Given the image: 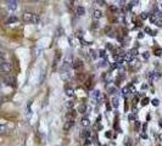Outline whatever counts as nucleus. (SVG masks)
Listing matches in <instances>:
<instances>
[{"instance_id":"43","label":"nucleus","mask_w":162,"mask_h":146,"mask_svg":"<svg viewBox=\"0 0 162 146\" xmlns=\"http://www.w3.org/2000/svg\"><path fill=\"white\" fill-rule=\"evenodd\" d=\"M138 38H144V33H139V35H138Z\"/></svg>"},{"instance_id":"24","label":"nucleus","mask_w":162,"mask_h":146,"mask_svg":"<svg viewBox=\"0 0 162 146\" xmlns=\"http://www.w3.org/2000/svg\"><path fill=\"white\" fill-rule=\"evenodd\" d=\"M90 56H91L93 59H96V57L99 56V54H98L95 50H90Z\"/></svg>"},{"instance_id":"40","label":"nucleus","mask_w":162,"mask_h":146,"mask_svg":"<svg viewBox=\"0 0 162 146\" xmlns=\"http://www.w3.org/2000/svg\"><path fill=\"white\" fill-rule=\"evenodd\" d=\"M84 145H85V146L90 145V139H87V140H85V142H84Z\"/></svg>"},{"instance_id":"49","label":"nucleus","mask_w":162,"mask_h":146,"mask_svg":"<svg viewBox=\"0 0 162 146\" xmlns=\"http://www.w3.org/2000/svg\"><path fill=\"white\" fill-rule=\"evenodd\" d=\"M143 130H144V131L146 130V124H144V125H143Z\"/></svg>"},{"instance_id":"9","label":"nucleus","mask_w":162,"mask_h":146,"mask_svg":"<svg viewBox=\"0 0 162 146\" xmlns=\"http://www.w3.org/2000/svg\"><path fill=\"white\" fill-rule=\"evenodd\" d=\"M60 59H61V54H60V52H57V54H56V57L54 59V62H52V68H54V70H55V68L57 67Z\"/></svg>"},{"instance_id":"25","label":"nucleus","mask_w":162,"mask_h":146,"mask_svg":"<svg viewBox=\"0 0 162 146\" xmlns=\"http://www.w3.org/2000/svg\"><path fill=\"white\" fill-rule=\"evenodd\" d=\"M154 54H155L156 56H161V55H162V49H160V48L155 49V52H154Z\"/></svg>"},{"instance_id":"18","label":"nucleus","mask_w":162,"mask_h":146,"mask_svg":"<svg viewBox=\"0 0 162 146\" xmlns=\"http://www.w3.org/2000/svg\"><path fill=\"white\" fill-rule=\"evenodd\" d=\"M80 122H82V125L83 127H89L90 125V121H89V118H87V117H83Z\"/></svg>"},{"instance_id":"44","label":"nucleus","mask_w":162,"mask_h":146,"mask_svg":"<svg viewBox=\"0 0 162 146\" xmlns=\"http://www.w3.org/2000/svg\"><path fill=\"white\" fill-rule=\"evenodd\" d=\"M95 127H96V129H101V127H100V124H99V123H96V124H95Z\"/></svg>"},{"instance_id":"46","label":"nucleus","mask_w":162,"mask_h":146,"mask_svg":"<svg viewBox=\"0 0 162 146\" xmlns=\"http://www.w3.org/2000/svg\"><path fill=\"white\" fill-rule=\"evenodd\" d=\"M141 138H144V139H146L147 136H146V134H145V133H143V134H141Z\"/></svg>"},{"instance_id":"11","label":"nucleus","mask_w":162,"mask_h":146,"mask_svg":"<svg viewBox=\"0 0 162 146\" xmlns=\"http://www.w3.org/2000/svg\"><path fill=\"white\" fill-rule=\"evenodd\" d=\"M65 92H66V95L70 96V97L74 96V91H73V89H72L71 87H66V88H65Z\"/></svg>"},{"instance_id":"45","label":"nucleus","mask_w":162,"mask_h":146,"mask_svg":"<svg viewBox=\"0 0 162 146\" xmlns=\"http://www.w3.org/2000/svg\"><path fill=\"white\" fill-rule=\"evenodd\" d=\"M96 4H105V1H101V0H98Z\"/></svg>"},{"instance_id":"1","label":"nucleus","mask_w":162,"mask_h":146,"mask_svg":"<svg viewBox=\"0 0 162 146\" xmlns=\"http://www.w3.org/2000/svg\"><path fill=\"white\" fill-rule=\"evenodd\" d=\"M23 20L27 23H38L39 22V17L35 14H32V12H24L23 15Z\"/></svg>"},{"instance_id":"41","label":"nucleus","mask_w":162,"mask_h":146,"mask_svg":"<svg viewBox=\"0 0 162 146\" xmlns=\"http://www.w3.org/2000/svg\"><path fill=\"white\" fill-rule=\"evenodd\" d=\"M145 32H146V33H150V34H151V29H150L149 27H146V28H145Z\"/></svg>"},{"instance_id":"15","label":"nucleus","mask_w":162,"mask_h":146,"mask_svg":"<svg viewBox=\"0 0 162 146\" xmlns=\"http://www.w3.org/2000/svg\"><path fill=\"white\" fill-rule=\"evenodd\" d=\"M123 60H124L126 62H129V63L133 61V55L130 54V51H129V52H126V55H124Z\"/></svg>"},{"instance_id":"47","label":"nucleus","mask_w":162,"mask_h":146,"mask_svg":"<svg viewBox=\"0 0 162 146\" xmlns=\"http://www.w3.org/2000/svg\"><path fill=\"white\" fill-rule=\"evenodd\" d=\"M158 125L162 128V119H160V121H158Z\"/></svg>"},{"instance_id":"51","label":"nucleus","mask_w":162,"mask_h":146,"mask_svg":"<svg viewBox=\"0 0 162 146\" xmlns=\"http://www.w3.org/2000/svg\"><path fill=\"white\" fill-rule=\"evenodd\" d=\"M160 140H161V141H162V134H161V135H160Z\"/></svg>"},{"instance_id":"2","label":"nucleus","mask_w":162,"mask_h":146,"mask_svg":"<svg viewBox=\"0 0 162 146\" xmlns=\"http://www.w3.org/2000/svg\"><path fill=\"white\" fill-rule=\"evenodd\" d=\"M3 82L6 85H9V87H15L16 85V79H15V77H12V76H4Z\"/></svg>"},{"instance_id":"22","label":"nucleus","mask_w":162,"mask_h":146,"mask_svg":"<svg viewBox=\"0 0 162 146\" xmlns=\"http://www.w3.org/2000/svg\"><path fill=\"white\" fill-rule=\"evenodd\" d=\"M62 79H68L70 78V72H60Z\"/></svg>"},{"instance_id":"14","label":"nucleus","mask_w":162,"mask_h":146,"mask_svg":"<svg viewBox=\"0 0 162 146\" xmlns=\"http://www.w3.org/2000/svg\"><path fill=\"white\" fill-rule=\"evenodd\" d=\"M88 111H89V108L87 107L85 105H80L79 107H78V112L79 113H83L84 114V113H88Z\"/></svg>"},{"instance_id":"3","label":"nucleus","mask_w":162,"mask_h":146,"mask_svg":"<svg viewBox=\"0 0 162 146\" xmlns=\"http://www.w3.org/2000/svg\"><path fill=\"white\" fill-rule=\"evenodd\" d=\"M0 70H1L3 72L9 73L11 71V63L7 62V61H1V63H0Z\"/></svg>"},{"instance_id":"28","label":"nucleus","mask_w":162,"mask_h":146,"mask_svg":"<svg viewBox=\"0 0 162 146\" xmlns=\"http://www.w3.org/2000/svg\"><path fill=\"white\" fill-rule=\"evenodd\" d=\"M5 131H6V127L0 123V134H3V133H5Z\"/></svg>"},{"instance_id":"19","label":"nucleus","mask_w":162,"mask_h":146,"mask_svg":"<svg viewBox=\"0 0 162 146\" xmlns=\"http://www.w3.org/2000/svg\"><path fill=\"white\" fill-rule=\"evenodd\" d=\"M122 94H123V96H128L129 94H132V92H130V90H129L128 87H124V88L122 89Z\"/></svg>"},{"instance_id":"13","label":"nucleus","mask_w":162,"mask_h":146,"mask_svg":"<svg viewBox=\"0 0 162 146\" xmlns=\"http://www.w3.org/2000/svg\"><path fill=\"white\" fill-rule=\"evenodd\" d=\"M84 12H85V10H84L83 6H77V7H76V14H77L78 16H83Z\"/></svg>"},{"instance_id":"48","label":"nucleus","mask_w":162,"mask_h":146,"mask_svg":"<svg viewBox=\"0 0 162 146\" xmlns=\"http://www.w3.org/2000/svg\"><path fill=\"white\" fill-rule=\"evenodd\" d=\"M146 88H147V85H145V84H144V85L141 87V90H143V89H146Z\"/></svg>"},{"instance_id":"36","label":"nucleus","mask_w":162,"mask_h":146,"mask_svg":"<svg viewBox=\"0 0 162 146\" xmlns=\"http://www.w3.org/2000/svg\"><path fill=\"white\" fill-rule=\"evenodd\" d=\"M134 127H135L137 130H139V128H140V122H139V121H135V125H134Z\"/></svg>"},{"instance_id":"33","label":"nucleus","mask_w":162,"mask_h":146,"mask_svg":"<svg viewBox=\"0 0 162 146\" xmlns=\"http://www.w3.org/2000/svg\"><path fill=\"white\" fill-rule=\"evenodd\" d=\"M73 105H74V102H73V101H68V102L66 103V106H67V107H68V108H71Z\"/></svg>"},{"instance_id":"37","label":"nucleus","mask_w":162,"mask_h":146,"mask_svg":"<svg viewBox=\"0 0 162 146\" xmlns=\"http://www.w3.org/2000/svg\"><path fill=\"white\" fill-rule=\"evenodd\" d=\"M158 103H160V101H158L157 99H154V100H152V105H154V106H158Z\"/></svg>"},{"instance_id":"38","label":"nucleus","mask_w":162,"mask_h":146,"mask_svg":"<svg viewBox=\"0 0 162 146\" xmlns=\"http://www.w3.org/2000/svg\"><path fill=\"white\" fill-rule=\"evenodd\" d=\"M135 118H137V116H135V114H129V117H128L129 121H133V119H135Z\"/></svg>"},{"instance_id":"42","label":"nucleus","mask_w":162,"mask_h":146,"mask_svg":"<svg viewBox=\"0 0 162 146\" xmlns=\"http://www.w3.org/2000/svg\"><path fill=\"white\" fill-rule=\"evenodd\" d=\"M105 135H106L107 138H111V133H110V131H107V133H106V134H105Z\"/></svg>"},{"instance_id":"21","label":"nucleus","mask_w":162,"mask_h":146,"mask_svg":"<svg viewBox=\"0 0 162 146\" xmlns=\"http://www.w3.org/2000/svg\"><path fill=\"white\" fill-rule=\"evenodd\" d=\"M32 102H33V101H32V100H29V101H28V103H27V114H28V116H29V114H31V112H32V111H31Z\"/></svg>"},{"instance_id":"50","label":"nucleus","mask_w":162,"mask_h":146,"mask_svg":"<svg viewBox=\"0 0 162 146\" xmlns=\"http://www.w3.org/2000/svg\"><path fill=\"white\" fill-rule=\"evenodd\" d=\"M1 103H3V97L0 96V106H1Z\"/></svg>"},{"instance_id":"8","label":"nucleus","mask_w":162,"mask_h":146,"mask_svg":"<svg viewBox=\"0 0 162 146\" xmlns=\"http://www.w3.org/2000/svg\"><path fill=\"white\" fill-rule=\"evenodd\" d=\"M66 118H67V121H74V118H76V111L71 110L68 113L66 114Z\"/></svg>"},{"instance_id":"34","label":"nucleus","mask_w":162,"mask_h":146,"mask_svg":"<svg viewBox=\"0 0 162 146\" xmlns=\"http://www.w3.org/2000/svg\"><path fill=\"white\" fill-rule=\"evenodd\" d=\"M130 4H132V6H138L139 1H138V0H134V1H130Z\"/></svg>"},{"instance_id":"32","label":"nucleus","mask_w":162,"mask_h":146,"mask_svg":"<svg viewBox=\"0 0 162 146\" xmlns=\"http://www.w3.org/2000/svg\"><path fill=\"white\" fill-rule=\"evenodd\" d=\"M106 60H102L101 62H99V65H98V67H102V66H106Z\"/></svg>"},{"instance_id":"39","label":"nucleus","mask_w":162,"mask_h":146,"mask_svg":"<svg viewBox=\"0 0 162 146\" xmlns=\"http://www.w3.org/2000/svg\"><path fill=\"white\" fill-rule=\"evenodd\" d=\"M5 56H6V54L4 51H0V59H5Z\"/></svg>"},{"instance_id":"53","label":"nucleus","mask_w":162,"mask_h":146,"mask_svg":"<svg viewBox=\"0 0 162 146\" xmlns=\"http://www.w3.org/2000/svg\"><path fill=\"white\" fill-rule=\"evenodd\" d=\"M0 88H1V82H0Z\"/></svg>"},{"instance_id":"27","label":"nucleus","mask_w":162,"mask_h":146,"mask_svg":"<svg viewBox=\"0 0 162 146\" xmlns=\"http://www.w3.org/2000/svg\"><path fill=\"white\" fill-rule=\"evenodd\" d=\"M127 87L129 88V90H130L132 94H134V92H135V87H134L133 84H129V85H127Z\"/></svg>"},{"instance_id":"35","label":"nucleus","mask_w":162,"mask_h":146,"mask_svg":"<svg viewBox=\"0 0 162 146\" xmlns=\"http://www.w3.org/2000/svg\"><path fill=\"white\" fill-rule=\"evenodd\" d=\"M85 85H87V88H90L91 87V78H89L88 81H87V84Z\"/></svg>"},{"instance_id":"29","label":"nucleus","mask_w":162,"mask_h":146,"mask_svg":"<svg viewBox=\"0 0 162 146\" xmlns=\"http://www.w3.org/2000/svg\"><path fill=\"white\" fill-rule=\"evenodd\" d=\"M146 18H147V14H146V12H141V14H140V20L144 21Z\"/></svg>"},{"instance_id":"4","label":"nucleus","mask_w":162,"mask_h":146,"mask_svg":"<svg viewBox=\"0 0 162 146\" xmlns=\"http://www.w3.org/2000/svg\"><path fill=\"white\" fill-rule=\"evenodd\" d=\"M83 67V61L80 59H73V62H72V68L74 70H80Z\"/></svg>"},{"instance_id":"31","label":"nucleus","mask_w":162,"mask_h":146,"mask_svg":"<svg viewBox=\"0 0 162 146\" xmlns=\"http://www.w3.org/2000/svg\"><path fill=\"white\" fill-rule=\"evenodd\" d=\"M99 56H100V57H105V56H106V51H105V50H100V51H99Z\"/></svg>"},{"instance_id":"6","label":"nucleus","mask_w":162,"mask_h":146,"mask_svg":"<svg viewBox=\"0 0 162 146\" xmlns=\"http://www.w3.org/2000/svg\"><path fill=\"white\" fill-rule=\"evenodd\" d=\"M107 92H109V94H111V95H115L116 92H117L116 85H113V84H107Z\"/></svg>"},{"instance_id":"5","label":"nucleus","mask_w":162,"mask_h":146,"mask_svg":"<svg viewBox=\"0 0 162 146\" xmlns=\"http://www.w3.org/2000/svg\"><path fill=\"white\" fill-rule=\"evenodd\" d=\"M6 5L7 9L11 11H15L17 9V1H15V0H9V1H6Z\"/></svg>"},{"instance_id":"7","label":"nucleus","mask_w":162,"mask_h":146,"mask_svg":"<svg viewBox=\"0 0 162 146\" xmlns=\"http://www.w3.org/2000/svg\"><path fill=\"white\" fill-rule=\"evenodd\" d=\"M74 125V121H67L65 122V125H63V130L65 131H70V129Z\"/></svg>"},{"instance_id":"16","label":"nucleus","mask_w":162,"mask_h":146,"mask_svg":"<svg viewBox=\"0 0 162 146\" xmlns=\"http://www.w3.org/2000/svg\"><path fill=\"white\" fill-rule=\"evenodd\" d=\"M111 103H112V106H113L115 108H117L118 105H119V99H118L117 96H113L112 100H111Z\"/></svg>"},{"instance_id":"17","label":"nucleus","mask_w":162,"mask_h":146,"mask_svg":"<svg viewBox=\"0 0 162 146\" xmlns=\"http://www.w3.org/2000/svg\"><path fill=\"white\" fill-rule=\"evenodd\" d=\"M90 135H91V131L90 130H88V129H84L83 130V133H82V136L87 140V139H89L90 138Z\"/></svg>"},{"instance_id":"23","label":"nucleus","mask_w":162,"mask_h":146,"mask_svg":"<svg viewBox=\"0 0 162 146\" xmlns=\"http://www.w3.org/2000/svg\"><path fill=\"white\" fill-rule=\"evenodd\" d=\"M149 102H150V99H149V97H144V99L141 100V102H140V103H141V106H146Z\"/></svg>"},{"instance_id":"20","label":"nucleus","mask_w":162,"mask_h":146,"mask_svg":"<svg viewBox=\"0 0 162 146\" xmlns=\"http://www.w3.org/2000/svg\"><path fill=\"white\" fill-rule=\"evenodd\" d=\"M13 22H17V17L16 16H10L7 20H6V23H13Z\"/></svg>"},{"instance_id":"30","label":"nucleus","mask_w":162,"mask_h":146,"mask_svg":"<svg viewBox=\"0 0 162 146\" xmlns=\"http://www.w3.org/2000/svg\"><path fill=\"white\" fill-rule=\"evenodd\" d=\"M149 57H150V54H149V52H147V51L143 52V59H144V60H147Z\"/></svg>"},{"instance_id":"10","label":"nucleus","mask_w":162,"mask_h":146,"mask_svg":"<svg viewBox=\"0 0 162 146\" xmlns=\"http://www.w3.org/2000/svg\"><path fill=\"white\" fill-rule=\"evenodd\" d=\"M130 67H132V70L137 71V70L140 67V62H139L138 60H134V61H132V62H130Z\"/></svg>"},{"instance_id":"52","label":"nucleus","mask_w":162,"mask_h":146,"mask_svg":"<svg viewBox=\"0 0 162 146\" xmlns=\"http://www.w3.org/2000/svg\"><path fill=\"white\" fill-rule=\"evenodd\" d=\"M160 7H161V9H162V3H161V5H160Z\"/></svg>"},{"instance_id":"26","label":"nucleus","mask_w":162,"mask_h":146,"mask_svg":"<svg viewBox=\"0 0 162 146\" xmlns=\"http://www.w3.org/2000/svg\"><path fill=\"white\" fill-rule=\"evenodd\" d=\"M130 54L133 55V57H134V56H137V55H138V49H137V48L132 49V50H130Z\"/></svg>"},{"instance_id":"12","label":"nucleus","mask_w":162,"mask_h":146,"mask_svg":"<svg viewBox=\"0 0 162 146\" xmlns=\"http://www.w3.org/2000/svg\"><path fill=\"white\" fill-rule=\"evenodd\" d=\"M94 20H100L102 17V12L100 10H94V14H93Z\"/></svg>"}]
</instances>
